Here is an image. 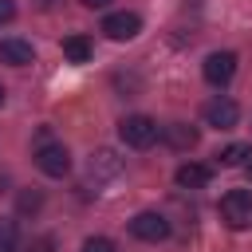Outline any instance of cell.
Returning a JSON list of instances; mask_svg holds the SVG:
<instances>
[{"label": "cell", "instance_id": "19", "mask_svg": "<svg viewBox=\"0 0 252 252\" xmlns=\"http://www.w3.org/2000/svg\"><path fill=\"white\" fill-rule=\"evenodd\" d=\"M79 4H83V8H106L110 0H79Z\"/></svg>", "mask_w": 252, "mask_h": 252}, {"label": "cell", "instance_id": "21", "mask_svg": "<svg viewBox=\"0 0 252 252\" xmlns=\"http://www.w3.org/2000/svg\"><path fill=\"white\" fill-rule=\"evenodd\" d=\"M244 173H248V181H252V154H248V161H244Z\"/></svg>", "mask_w": 252, "mask_h": 252}, {"label": "cell", "instance_id": "8", "mask_svg": "<svg viewBox=\"0 0 252 252\" xmlns=\"http://www.w3.org/2000/svg\"><path fill=\"white\" fill-rule=\"evenodd\" d=\"M158 138H161L169 150H193L201 134H197V126H189V122H165Z\"/></svg>", "mask_w": 252, "mask_h": 252}, {"label": "cell", "instance_id": "20", "mask_svg": "<svg viewBox=\"0 0 252 252\" xmlns=\"http://www.w3.org/2000/svg\"><path fill=\"white\" fill-rule=\"evenodd\" d=\"M4 189H8V173L0 169V193H4Z\"/></svg>", "mask_w": 252, "mask_h": 252}, {"label": "cell", "instance_id": "16", "mask_svg": "<svg viewBox=\"0 0 252 252\" xmlns=\"http://www.w3.org/2000/svg\"><path fill=\"white\" fill-rule=\"evenodd\" d=\"M83 252H114V240H106V236H87V240H83Z\"/></svg>", "mask_w": 252, "mask_h": 252}, {"label": "cell", "instance_id": "23", "mask_svg": "<svg viewBox=\"0 0 252 252\" xmlns=\"http://www.w3.org/2000/svg\"><path fill=\"white\" fill-rule=\"evenodd\" d=\"M0 106H4V87H0Z\"/></svg>", "mask_w": 252, "mask_h": 252}, {"label": "cell", "instance_id": "13", "mask_svg": "<svg viewBox=\"0 0 252 252\" xmlns=\"http://www.w3.org/2000/svg\"><path fill=\"white\" fill-rule=\"evenodd\" d=\"M39 209H43V193H39V189H24V193L16 197V213H20V217H35Z\"/></svg>", "mask_w": 252, "mask_h": 252}, {"label": "cell", "instance_id": "1", "mask_svg": "<svg viewBox=\"0 0 252 252\" xmlns=\"http://www.w3.org/2000/svg\"><path fill=\"white\" fill-rule=\"evenodd\" d=\"M158 134H161V126H158L150 114H126V118L118 122V138H122L130 150H146V146H154Z\"/></svg>", "mask_w": 252, "mask_h": 252}, {"label": "cell", "instance_id": "7", "mask_svg": "<svg viewBox=\"0 0 252 252\" xmlns=\"http://www.w3.org/2000/svg\"><path fill=\"white\" fill-rule=\"evenodd\" d=\"M102 32H106V39H134L138 32H142V16L138 12H110L106 20H102Z\"/></svg>", "mask_w": 252, "mask_h": 252}, {"label": "cell", "instance_id": "4", "mask_svg": "<svg viewBox=\"0 0 252 252\" xmlns=\"http://www.w3.org/2000/svg\"><path fill=\"white\" fill-rule=\"evenodd\" d=\"M201 75H205L209 87H228L232 75H236V55H232V51H213V55L205 59Z\"/></svg>", "mask_w": 252, "mask_h": 252}, {"label": "cell", "instance_id": "2", "mask_svg": "<svg viewBox=\"0 0 252 252\" xmlns=\"http://www.w3.org/2000/svg\"><path fill=\"white\" fill-rule=\"evenodd\" d=\"M220 220L228 228H248L252 224V193L248 189H228L220 197Z\"/></svg>", "mask_w": 252, "mask_h": 252}, {"label": "cell", "instance_id": "22", "mask_svg": "<svg viewBox=\"0 0 252 252\" xmlns=\"http://www.w3.org/2000/svg\"><path fill=\"white\" fill-rule=\"evenodd\" d=\"M35 4H39V8H51V4H55V0H35Z\"/></svg>", "mask_w": 252, "mask_h": 252}, {"label": "cell", "instance_id": "11", "mask_svg": "<svg viewBox=\"0 0 252 252\" xmlns=\"http://www.w3.org/2000/svg\"><path fill=\"white\" fill-rule=\"evenodd\" d=\"M0 59L12 67H28V63H35V47L28 39H0Z\"/></svg>", "mask_w": 252, "mask_h": 252}, {"label": "cell", "instance_id": "14", "mask_svg": "<svg viewBox=\"0 0 252 252\" xmlns=\"http://www.w3.org/2000/svg\"><path fill=\"white\" fill-rule=\"evenodd\" d=\"M248 154H252V150L236 142V146H224V150L217 154V161H220V165H244V161H248Z\"/></svg>", "mask_w": 252, "mask_h": 252}, {"label": "cell", "instance_id": "9", "mask_svg": "<svg viewBox=\"0 0 252 252\" xmlns=\"http://www.w3.org/2000/svg\"><path fill=\"white\" fill-rule=\"evenodd\" d=\"M87 169H91L94 181H106V177H118V173H122V158H118L114 150H94L91 161H87Z\"/></svg>", "mask_w": 252, "mask_h": 252}, {"label": "cell", "instance_id": "15", "mask_svg": "<svg viewBox=\"0 0 252 252\" xmlns=\"http://www.w3.org/2000/svg\"><path fill=\"white\" fill-rule=\"evenodd\" d=\"M16 240H20L16 220H4V217H0V252H16Z\"/></svg>", "mask_w": 252, "mask_h": 252}, {"label": "cell", "instance_id": "5", "mask_svg": "<svg viewBox=\"0 0 252 252\" xmlns=\"http://www.w3.org/2000/svg\"><path fill=\"white\" fill-rule=\"evenodd\" d=\"M130 236H138V240H146V244H158V240H165L169 236V220L161 217V213H138L134 220H130Z\"/></svg>", "mask_w": 252, "mask_h": 252}, {"label": "cell", "instance_id": "6", "mask_svg": "<svg viewBox=\"0 0 252 252\" xmlns=\"http://www.w3.org/2000/svg\"><path fill=\"white\" fill-rule=\"evenodd\" d=\"M201 118H205V126H213V130H232V126L240 122V106H236L232 98H213V102H205Z\"/></svg>", "mask_w": 252, "mask_h": 252}, {"label": "cell", "instance_id": "3", "mask_svg": "<svg viewBox=\"0 0 252 252\" xmlns=\"http://www.w3.org/2000/svg\"><path fill=\"white\" fill-rule=\"evenodd\" d=\"M35 165H39V173H47V177H67L71 154H67L63 142H39V146H35Z\"/></svg>", "mask_w": 252, "mask_h": 252}, {"label": "cell", "instance_id": "12", "mask_svg": "<svg viewBox=\"0 0 252 252\" xmlns=\"http://www.w3.org/2000/svg\"><path fill=\"white\" fill-rule=\"evenodd\" d=\"M63 55H67L71 63H91L94 43H91L87 35H67V39H63Z\"/></svg>", "mask_w": 252, "mask_h": 252}, {"label": "cell", "instance_id": "18", "mask_svg": "<svg viewBox=\"0 0 252 252\" xmlns=\"http://www.w3.org/2000/svg\"><path fill=\"white\" fill-rule=\"evenodd\" d=\"M16 20V4L12 0H0V24H12Z\"/></svg>", "mask_w": 252, "mask_h": 252}, {"label": "cell", "instance_id": "17", "mask_svg": "<svg viewBox=\"0 0 252 252\" xmlns=\"http://www.w3.org/2000/svg\"><path fill=\"white\" fill-rule=\"evenodd\" d=\"M28 252H55V240L51 236H35V240H28Z\"/></svg>", "mask_w": 252, "mask_h": 252}, {"label": "cell", "instance_id": "10", "mask_svg": "<svg viewBox=\"0 0 252 252\" xmlns=\"http://www.w3.org/2000/svg\"><path fill=\"white\" fill-rule=\"evenodd\" d=\"M173 181H177L181 189H205V185L213 181V169H209V165H201V161H185V165H177Z\"/></svg>", "mask_w": 252, "mask_h": 252}]
</instances>
